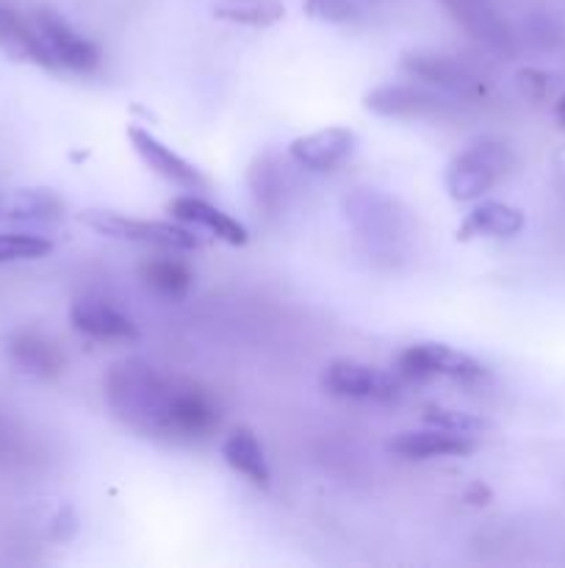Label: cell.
I'll list each match as a JSON object with an SVG mask.
<instances>
[{
  "mask_svg": "<svg viewBox=\"0 0 565 568\" xmlns=\"http://www.w3.org/2000/svg\"><path fill=\"white\" fill-rule=\"evenodd\" d=\"M31 17L59 70L75 72V75H92V72L97 70L100 59H103V55H100V48L92 39L83 37L81 31H75L59 11L42 6V9L33 11Z\"/></svg>",
  "mask_w": 565,
  "mask_h": 568,
  "instance_id": "6",
  "label": "cell"
},
{
  "mask_svg": "<svg viewBox=\"0 0 565 568\" xmlns=\"http://www.w3.org/2000/svg\"><path fill=\"white\" fill-rule=\"evenodd\" d=\"M144 286L161 300H170V303H177V300L188 297L194 286V270L183 258H175L170 250V255H158V258H147L138 270Z\"/></svg>",
  "mask_w": 565,
  "mask_h": 568,
  "instance_id": "21",
  "label": "cell"
},
{
  "mask_svg": "<svg viewBox=\"0 0 565 568\" xmlns=\"http://www.w3.org/2000/svg\"><path fill=\"white\" fill-rule=\"evenodd\" d=\"M343 205H347V216L360 239L374 242V247L393 244V239L399 236L397 203L386 194L374 192V189H358Z\"/></svg>",
  "mask_w": 565,
  "mask_h": 568,
  "instance_id": "13",
  "label": "cell"
},
{
  "mask_svg": "<svg viewBox=\"0 0 565 568\" xmlns=\"http://www.w3.org/2000/svg\"><path fill=\"white\" fill-rule=\"evenodd\" d=\"M103 388L114 419L142 438L192 447L208 442L219 427V405L208 388L147 361L114 364Z\"/></svg>",
  "mask_w": 565,
  "mask_h": 568,
  "instance_id": "1",
  "label": "cell"
},
{
  "mask_svg": "<svg viewBox=\"0 0 565 568\" xmlns=\"http://www.w3.org/2000/svg\"><path fill=\"white\" fill-rule=\"evenodd\" d=\"M222 458L225 464L236 471L238 477H244L247 483L258 488H269L271 471L266 464V453L260 447V438L255 436L253 427H233L230 433L222 442Z\"/></svg>",
  "mask_w": 565,
  "mask_h": 568,
  "instance_id": "19",
  "label": "cell"
},
{
  "mask_svg": "<svg viewBox=\"0 0 565 568\" xmlns=\"http://www.w3.org/2000/svg\"><path fill=\"white\" fill-rule=\"evenodd\" d=\"M524 231V214L515 205L499 203V200H482L471 209L460 225L458 239L469 242V239L487 236V239H507Z\"/></svg>",
  "mask_w": 565,
  "mask_h": 568,
  "instance_id": "20",
  "label": "cell"
},
{
  "mask_svg": "<svg viewBox=\"0 0 565 568\" xmlns=\"http://www.w3.org/2000/svg\"><path fill=\"white\" fill-rule=\"evenodd\" d=\"M0 50L14 61H28L42 70H59L42 33L33 26V17L20 14L3 0H0Z\"/></svg>",
  "mask_w": 565,
  "mask_h": 568,
  "instance_id": "16",
  "label": "cell"
},
{
  "mask_svg": "<svg viewBox=\"0 0 565 568\" xmlns=\"http://www.w3.org/2000/svg\"><path fill=\"white\" fill-rule=\"evenodd\" d=\"M6 355L25 375L39 381H55L64 372V353L53 338L39 331H14L6 336Z\"/></svg>",
  "mask_w": 565,
  "mask_h": 568,
  "instance_id": "17",
  "label": "cell"
},
{
  "mask_svg": "<svg viewBox=\"0 0 565 568\" xmlns=\"http://www.w3.org/2000/svg\"><path fill=\"white\" fill-rule=\"evenodd\" d=\"M510 164H513V155L502 142L480 139L469 144L446 164L443 183H446L449 197L454 203H474L507 175Z\"/></svg>",
  "mask_w": 565,
  "mask_h": 568,
  "instance_id": "3",
  "label": "cell"
},
{
  "mask_svg": "<svg viewBox=\"0 0 565 568\" xmlns=\"http://www.w3.org/2000/svg\"><path fill=\"white\" fill-rule=\"evenodd\" d=\"M355 144H358V136L349 128L332 125L294 139L288 144V155H291L294 164L305 166V170L330 172L352 155Z\"/></svg>",
  "mask_w": 565,
  "mask_h": 568,
  "instance_id": "12",
  "label": "cell"
},
{
  "mask_svg": "<svg viewBox=\"0 0 565 568\" xmlns=\"http://www.w3.org/2000/svg\"><path fill=\"white\" fill-rule=\"evenodd\" d=\"M78 222L86 225L89 231L100 233V236L116 239V242H133L147 244V247L166 250V253H188L197 250L199 239L194 236L192 227L177 225V222H161V220H138V216L120 214L111 209H86L78 214Z\"/></svg>",
  "mask_w": 565,
  "mask_h": 568,
  "instance_id": "2",
  "label": "cell"
},
{
  "mask_svg": "<svg viewBox=\"0 0 565 568\" xmlns=\"http://www.w3.org/2000/svg\"><path fill=\"white\" fill-rule=\"evenodd\" d=\"M458 103L427 83H382L363 98V109L382 120H449Z\"/></svg>",
  "mask_w": 565,
  "mask_h": 568,
  "instance_id": "5",
  "label": "cell"
},
{
  "mask_svg": "<svg viewBox=\"0 0 565 568\" xmlns=\"http://www.w3.org/2000/svg\"><path fill=\"white\" fill-rule=\"evenodd\" d=\"M393 375L408 383H482L487 377V369L458 347H449L441 342H415L397 355Z\"/></svg>",
  "mask_w": 565,
  "mask_h": 568,
  "instance_id": "4",
  "label": "cell"
},
{
  "mask_svg": "<svg viewBox=\"0 0 565 568\" xmlns=\"http://www.w3.org/2000/svg\"><path fill=\"white\" fill-rule=\"evenodd\" d=\"M166 211L175 216L183 225L199 227V231L210 233L219 242L230 244V247H244L249 242V231L238 220H233L230 214H225L222 209L210 205L208 200H203L199 194H181V197H172L166 203Z\"/></svg>",
  "mask_w": 565,
  "mask_h": 568,
  "instance_id": "15",
  "label": "cell"
},
{
  "mask_svg": "<svg viewBox=\"0 0 565 568\" xmlns=\"http://www.w3.org/2000/svg\"><path fill=\"white\" fill-rule=\"evenodd\" d=\"M216 14L233 22H247V26H269L282 14V6L277 0H236L216 9Z\"/></svg>",
  "mask_w": 565,
  "mask_h": 568,
  "instance_id": "24",
  "label": "cell"
},
{
  "mask_svg": "<svg viewBox=\"0 0 565 568\" xmlns=\"http://www.w3.org/2000/svg\"><path fill=\"white\" fill-rule=\"evenodd\" d=\"M424 422L427 425H435V427H446V430L454 433H482L487 427L485 419L474 414H465V410H454V408H443V405H427L424 408Z\"/></svg>",
  "mask_w": 565,
  "mask_h": 568,
  "instance_id": "25",
  "label": "cell"
},
{
  "mask_svg": "<svg viewBox=\"0 0 565 568\" xmlns=\"http://www.w3.org/2000/svg\"><path fill=\"white\" fill-rule=\"evenodd\" d=\"M554 116H557L559 125L565 128V94H563V98L557 100V105H554Z\"/></svg>",
  "mask_w": 565,
  "mask_h": 568,
  "instance_id": "26",
  "label": "cell"
},
{
  "mask_svg": "<svg viewBox=\"0 0 565 568\" xmlns=\"http://www.w3.org/2000/svg\"><path fill=\"white\" fill-rule=\"evenodd\" d=\"M321 386L341 399H363V403H391L399 397V377L363 364V361L338 358L321 372Z\"/></svg>",
  "mask_w": 565,
  "mask_h": 568,
  "instance_id": "7",
  "label": "cell"
},
{
  "mask_svg": "<svg viewBox=\"0 0 565 568\" xmlns=\"http://www.w3.org/2000/svg\"><path fill=\"white\" fill-rule=\"evenodd\" d=\"M53 253V242L31 231H0V266L37 261Z\"/></svg>",
  "mask_w": 565,
  "mask_h": 568,
  "instance_id": "22",
  "label": "cell"
},
{
  "mask_svg": "<svg viewBox=\"0 0 565 568\" xmlns=\"http://www.w3.org/2000/svg\"><path fill=\"white\" fill-rule=\"evenodd\" d=\"M61 216H64V203L50 189H14V192H0V222L55 225Z\"/></svg>",
  "mask_w": 565,
  "mask_h": 568,
  "instance_id": "18",
  "label": "cell"
},
{
  "mask_svg": "<svg viewBox=\"0 0 565 568\" xmlns=\"http://www.w3.org/2000/svg\"><path fill=\"white\" fill-rule=\"evenodd\" d=\"M441 6L469 37H474L485 48L496 50V53H510L513 50L510 26L491 0H441Z\"/></svg>",
  "mask_w": 565,
  "mask_h": 568,
  "instance_id": "14",
  "label": "cell"
},
{
  "mask_svg": "<svg viewBox=\"0 0 565 568\" xmlns=\"http://www.w3.org/2000/svg\"><path fill=\"white\" fill-rule=\"evenodd\" d=\"M249 189H253L255 200L260 209L271 211L280 205L282 200V175L269 159H258L249 170Z\"/></svg>",
  "mask_w": 565,
  "mask_h": 568,
  "instance_id": "23",
  "label": "cell"
},
{
  "mask_svg": "<svg viewBox=\"0 0 565 568\" xmlns=\"http://www.w3.org/2000/svg\"><path fill=\"white\" fill-rule=\"evenodd\" d=\"M480 438L471 433H454L446 427H424V430H404L388 442V449L399 458L408 460H432V458H465L476 453Z\"/></svg>",
  "mask_w": 565,
  "mask_h": 568,
  "instance_id": "10",
  "label": "cell"
},
{
  "mask_svg": "<svg viewBox=\"0 0 565 568\" xmlns=\"http://www.w3.org/2000/svg\"><path fill=\"white\" fill-rule=\"evenodd\" d=\"M402 70L427 87L441 89L443 94L458 100H471L482 89L480 75L465 61L435 50H415L402 59Z\"/></svg>",
  "mask_w": 565,
  "mask_h": 568,
  "instance_id": "8",
  "label": "cell"
},
{
  "mask_svg": "<svg viewBox=\"0 0 565 568\" xmlns=\"http://www.w3.org/2000/svg\"><path fill=\"white\" fill-rule=\"evenodd\" d=\"M70 322L92 342H136L138 327L127 314L103 297H81L72 303Z\"/></svg>",
  "mask_w": 565,
  "mask_h": 568,
  "instance_id": "11",
  "label": "cell"
},
{
  "mask_svg": "<svg viewBox=\"0 0 565 568\" xmlns=\"http://www.w3.org/2000/svg\"><path fill=\"white\" fill-rule=\"evenodd\" d=\"M127 139H131L133 153L142 159V164L147 166L153 175H158L161 181L172 183V186L183 189V192H205L208 189V178L192 164V161L183 159L181 153H175L172 148H166L155 133H150L147 128L131 125L127 128Z\"/></svg>",
  "mask_w": 565,
  "mask_h": 568,
  "instance_id": "9",
  "label": "cell"
}]
</instances>
